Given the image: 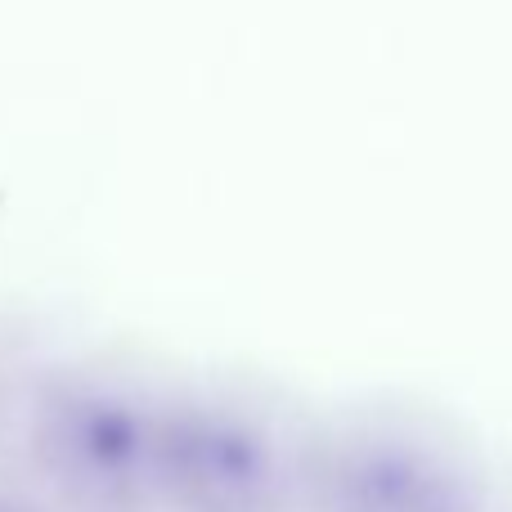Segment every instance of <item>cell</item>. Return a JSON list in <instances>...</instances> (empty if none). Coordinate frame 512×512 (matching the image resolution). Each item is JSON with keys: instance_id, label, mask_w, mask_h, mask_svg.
Wrapping results in <instances>:
<instances>
[{"instance_id": "7a4b0ae2", "label": "cell", "mask_w": 512, "mask_h": 512, "mask_svg": "<svg viewBox=\"0 0 512 512\" xmlns=\"http://www.w3.org/2000/svg\"><path fill=\"white\" fill-rule=\"evenodd\" d=\"M333 512H463L432 477L400 459H360L333 477Z\"/></svg>"}, {"instance_id": "3957f363", "label": "cell", "mask_w": 512, "mask_h": 512, "mask_svg": "<svg viewBox=\"0 0 512 512\" xmlns=\"http://www.w3.org/2000/svg\"><path fill=\"white\" fill-rule=\"evenodd\" d=\"M0 512H32V508H23V504H14V499H0Z\"/></svg>"}, {"instance_id": "6da1fadb", "label": "cell", "mask_w": 512, "mask_h": 512, "mask_svg": "<svg viewBox=\"0 0 512 512\" xmlns=\"http://www.w3.org/2000/svg\"><path fill=\"white\" fill-rule=\"evenodd\" d=\"M158 504L176 512H279V459L243 418L203 405H158Z\"/></svg>"}]
</instances>
